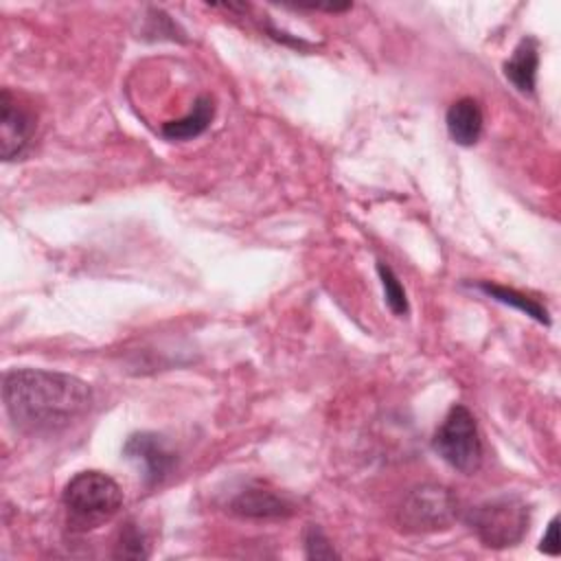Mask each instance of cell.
Segmentation results:
<instances>
[{
  "label": "cell",
  "mask_w": 561,
  "mask_h": 561,
  "mask_svg": "<svg viewBox=\"0 0 561 561\" xmlns=\"http://www.w3.org/2000/svg\"><path fill=\"white\" fill-rule=\"evenodd\" d=\"M2 401L18 430L55 434L90 412L92 388L68 373L13 368L4 373Z\"/></svg>",
  "instance_id": "1"
},
{
  "label": "cell",
  "mask_w": 561,
  "mask_h": 561,
  "mask_svg": "<svg viewBox=\"0 0 561 561\" xmlns=\"http://www.w3.org/2000/svg\"><path fill=\"white\" fill-rule=\"evenodd\" d=\"M68 526L85 533L110 522L123 508V489L118 482L96 469L75 473L61 493Z\"/></svg>",
  "instance_id": "2"
},
{
  "label": "cell",
  "mask_w": 561,
  "mask_h": 561,
  "mask_svg": "<svg viewBox=\"0 0 561 561\" xmlns=\"http://www.w3.org/2000/svg\"><path fill=\"white\" fill-rule=\"evenodd\" d=\"M465 524L482 546L504 550L517 546L526 537L530 511L517 495H500L471 506L465 513Z\"/></svg>",
  "instance_id": "3"
},
{
  "label": "cell",
  "mask_w": 561,
  "mask_h": 561,
  "mask_svg": "<svg viewBox=\"0 0 561 561\" xmlns=\"http://www.w3.org/2000/svg\"><path fill=\"white\" fill-rule=\"evenodd\" d=\"M432 449L456 471L473 476L484 456L482 436L471 410L462 403H454L443 423L434 432Z\"/></svg>",
  "instance_id": "4"
},
{
  "label": "cell",
  "mask_w": 561,
  "mask_h": 561,
  "mask_svg": "<svg viewBox=\"0 0 561 561\" xmlns=\"http://www.w3.org/2000/svg\"><path fill=\"white\" fill-rule=\"evenodd\" d=\"M458 517V497L443 484L412 489L397 508V524L403 533L425 535L449 528Z\"/></svg>",
  "instance_id": "5"
},
{
  "label": "cell",
  "mask_w": 561,
  "mask_h": 561,
  "mask_svg": "<svg viewBox=\"0 0 561 561\" xmlns=\"http://www.w3.org/2000/svg\"><path fill=\"white\" fill-rule=\"evenodd\" d=\"M37 118L18 94L2 88L0 94V156L4 162L22 158L35 138Z\"/></svg>",
  "instance_id": "6"
},
{
  "label": "cell",
  "mask_w": 561,
  "mask_h": 561,
  "mask_svg": "<svg viewBox=\"0 0 561 561\" xmlns=\"http://www.w3.org/2000/svg\"><path fill=\"white\" fill-rule=\"evenodd\" d=\"M123 456L131 460L147 486L160 484L173 471L178 456L164 436L156 432H134L123 443Z\"/></svg>",
  "instance_id": "7"
},
{
  "label": "cell",
  "mask_w": 561,
  "mask_h": 561,
  "mask_svg": "<svg viewBox=\"0 0 561 561\" xmlns=\"http://www.w3.org/2000/svg\"><path fill=\"white\" fill-rule=\"evenodd\" d=\"M228 511L245 519H280L294 513V504L287 497L274 493L272 489L254 484L239 491L230 500Z\"/></svg>",
  "instance_id": "8"
},
{
  "label": "cell",
  "mask_w": 561,
  "mask_h": 561,
  "mask_svg": "<svg viewBox=\"0 0 561 561\" xmlns=\"http://www.w3.org/2000/svg\"><path fill=\"white\" fill-rule=\"evenodd\" d=\"M445 125L449 131V138L460 147H473L484 127L482 107L473 96H462L454 101L445 114Z\"/></svg>",
  "instance_id": "9"
},
{
  "label": "cell",
  "mask_w": 561,
  "mask_h": 561,
  "mask_svg": "<svg viewBox=\"0 0 561 561\" xmlns=\"http://www.w3.org/2000/svg\"><path fill=\"white\" fill-rule=\"evenodd\" d=\"M537 68H539V44L535 37L526 35L519 39L511 57L504 61V77L522 94H533L537 83Z\"/></svg>",
  "instance_id": "10"
},
{
  "label": "cell",
  "mask_w": 561,
  "mask_h": 561,
  "mask_svg": "<svg viewBox=\"0 0 561 561\" xmlns=\"http://www.w3.org/2000/svg\"><path fill=\"white\" fill-rule=\"evenodd\" d=\"M215 116V101L210 94H199L193 103V107L188 110V114H184L182 118L169 121L162 125L160 134L167 140H191L202 136Z\"/></svg>",
  "instance_id": "11"
},
{
  "label": "cell",
  "mask_w": 561,
  "mask_h": 561,
  "mask_svg": "<svg viewBox=\"0 0 561 561\" xmlns=\"http://www.w3.org/2000/svg\"><path fill=\"white\" fill-rule=\"evenodd\" d=\"M476 287L480 291H484L489 298H493V300H497L502 305L515 307L517 311L530 316L539 324H546V327L550 324V313H548V309L539 300H535V298H530V296H526V294H522V291H517L513 287L497 285V283H491V280H478Z\"/></svg>",
  "instance_id": "12"
},
{
  "label": "cell",
  "mask_w": 561,
  "mask_h": 561,
  "mask_svg": "<svg viewBox=\"0 0 561 561\" xmlns=\"http://www.w3.org/2000/svg\"><path fill=\"white\" fill-rule=\"evenodd\" d=\"M114 557L116 559H147L149 557V543L140 526L134 522H125L118 530L116 543H114Z\"/></svg>",
  "instance_id": "13"
},
{
  "label": "cell",
  "mask_w": 561,
  "mask_h": 561,
  "mask_svg": "<svg viewBox=\"0 0 561 561\" xmlns=\"http://www.w3.org/2000/svg\"><path fill=\"white\" fill-rule=\"evenodd\" d=\"M377 274L383 287V296H386V305L394 316H408L410 311V302H408V294L399 280V276L394 274V270L390 265H386L383 261H377Z\"/></svg>",
  "instance_id": "14"
},
{
  "label": "cell",
  "mask_w": 561,
  "mask_h": 561,
  "mask_svg": "<svg viewBox=\"0 0 561 561\" xmlns=\"http://www.w3.org/2000/svg\"><path fill=\"white\" fill-rule=\"evenodd\" d=\"M302 546H305L307 559H337L340 557L318 524H307V528L302 533Z\"/></svg>",
  "instance_id": "15"
},
{
  "label": "cell",
  "mask_w": 561,
  "mask_h": 561,
  "mask_svg": "<svg viewBox=\"0 0 561 561\" xmlns=\"http://www.w3.org/2000/svg\"><path fill=\"white\" fill-rule=\"evenodd\" d=\"M539 550L550 554V557H557L559 554V517H552L550 524H548V530L543 533L541 537V543H539Z\"/></svg>",
  "instance_id": "16"
}]
</instances>
